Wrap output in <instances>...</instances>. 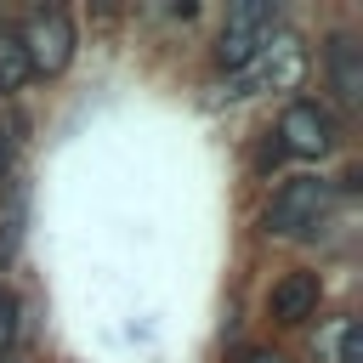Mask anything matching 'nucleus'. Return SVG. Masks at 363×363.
Instances as JSON below:
<instances>
[{
	"label": "nucleus",
	"instance_id": "10",
	"mask_svg": "<svg viewBox=\"0 0 363 363\" xmlns=\"http://www.w3.org/2000/svg\"><path fill=\"white\" fill-rule=\"evenodd\" d=\"M278 159H284V147H278V136H267V142H261V153H255V170H272Z\"/></svg>",
	"mask_w": 363,
	"mask_h": 363
},
{
	"label": "nucleus",
	"instance_id": "1",
	"mask_svg": "<svg viewBox=\"0 0 363 363\" xmlns=\"http://www.w3.org/2000/svg\"><path fill=\"white\" fill-rule=\"evenodd\" d=\"M272 23H278V6H272V0H238V6H227V23H221V34H216V62H221L227 74H244V68L267 51Z\"/></svg>",
	"mask_w": 363,
	"mask_h": 363
},
{
	"label": "nucleus",
	"instance_id": "2",
	"mask_svg": "<svg viewBox=\"0 0 363 363\" xmlns=\"http://www.w3.org/2000/svg\"><path fill=\"white\" fill-rule=\"evenodd\" d=\"M329 199H335V187H329L323 176H289V182L272 193V204H267V233H278V238H301L306 227L323 221Z\"/></svg>",
	"mask_w": 363,
	"mask_h": 363
},
{
	"label": "nucleus",
	"instance_id": "7",
	"mask_svg": "<svg viewBox=\"0 0 363 363\" xmlns=\"http://www.w3.org/2000/svg\"><path fill=\"white\" fill-rule=\"evenodd\" d=\"M318 357L323 363H363V329L352 318H335L323 335H318Z\"/></svg>",
	"mask_w": 363,
	"mask_h": 363
},
{
	"label": "nucleus",
	"instance_id": "3",
	"mask_svg": "<svg viewBox=\"0 0 363 363\" xmlns=\"http://www.w3.org/2000/svg\"><path fill=\"white\" fill-rule=\"evenodd\" d=\"M278 147L284 153H295V159H323V153H335V142H340V125H335V113L323 108V102H312V96H295L289 108H284V119H278Z\"/></svg>",
	"mask_w": 363,
	"mask_h": 363
},
{
	"label": "nucleus",
	"instance_id": "12",
	"mask_svg": "<svg viewBox=\"0 0 363 363\" xmlns=\"http://www.w3.org/2000/svg\"><path fill=\"white\" fill-rule=\"evenodd\" d=\"M6 176H11V136L0 130V182H6Z\"/></svg>",
	"mask_w": 363,
	"mask_h": 363
},
{
	"label": "nucleus",
	"instance_id": "4",
	"mask_svg": "<svg viewBox=\"0 0 363 363\" xmlns=\"http://www.w3.org/2000/svg\"><path fill=\"white\" fill-rule=\"evenodd\" d=\"M17 45H23L28 74H62L68 57H74V23H68V11H28L23 28H17Z\"/></svg>",
	"mask_w": 363,
	"mask_h": 363
},
{
	"label": "nucleus",
	"instance_id": "9",
	"mask_svg": "<svg viewBox=\"0 0 363 363\" xmlns=\"http://www.w3.org/2000/svg\"><path fill=\"white\" fill-rule=\"evenodd\" d=\"M11 340H17V295L0 284V357L11 352Z\"/></svg>",
	"mask_w": 363,
	"mask_h": 363
},
{
	"label": "nucleus",
	"instance_id": "5",
	"mask_svg": "<svg viewBox=\"0 0 363 363\" xmlns=\"http://www.w3.org/2000/svg\"><path fill=\"white\" fill-rule=\"evenodd\" d=\"M323 74H329V91L340 108H357L363 102V45L352 34H335L323 45Z\"/></svg>",
	"mask_w": 363,
	"mask_h": 363
},
{
	"label": "nucleus",
	"instance_id": "6",
	"mask_svg": "<svg viewBox=\"0 0 363 363\" xmlns=\"http://www.w3.org/2000/svg\"><path fill=\"white\" fill-rule=\"evenodd\" d=\"M318 301H323V278H318V272H284V278L267 289V312H272L278 323H306V318L318 312Z\"/></svg>",
	"mask_w": 363,
	"mask_h": 363
},
{
	"label": "nucleus",
	"instance_id": "8",
	"mask_svg": "<svg viewBox=\"0 0 363 363\" xmlns=\"http://www.w3.org/2000/svg\"><path fill=\"white\" fill-rule=\"evenodd\" d=\"M23 79H28V62H23V45H17V34L0 23V96L6 91H23Z\"/></svg>",
	"mask_w": 363,
	"mask_h": 363
},
{
	"label": "nucleus",
	"instance_id": "11",
	"mask_svg": "<svg viewBox=\"0 0 363 363\" xmlns=\"http://www.w3.org/2000/svg\"><path fill=\"white\" fill-rule=\"evenodd\" d=\"M233 363H289L284 352H267V346H250V352H238Z\"/></svg>",
	"mask_w": 363,
	"mask_h": 363
}]
</instances>
